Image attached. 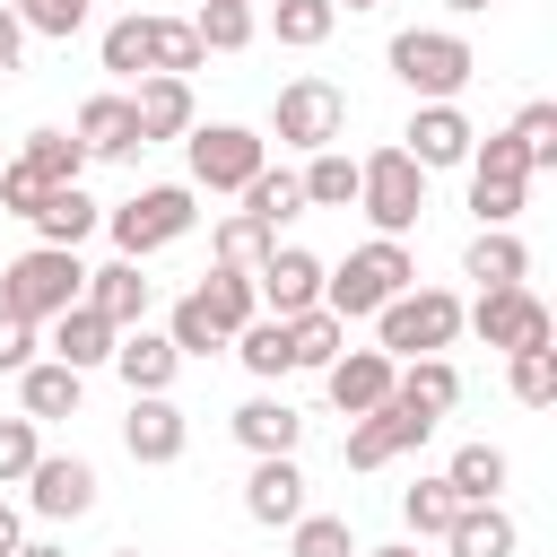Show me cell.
<instances>
[{
	"mask_svg": "<svg viewBox=\"0 0 557 557\" xmlns=\"http://www.w3.org/2000/svg\"><path fill=\"white\" fill-rule=\"evenodd\" d=\"M400 287H418V261H409L400 235H374V244H357L339 270H322V305H331L339 322H374V305H392Z\"/></svg>",
	"mask_w": 557,
	"mask_h": 557,
	"instance_id": "cell-1",
	"label": "cell"
},
{
	"mask_svg": "<svg viewBox=\"0 0 557 557\" xmlns=\"http://www.w3.org/2000/svg\"><path fill=\"white\" fill-rule=\"evenodd\" d=\"M392 78H400L418 104H453V96L479 78V52H470L453 26H400V35H392Z\"/></svg>",
	"mask_w": 557,
	"mask_h": 557,
	"instance_id": "cell-2",
	"label": "cell"
},
{
	"mask_svg": "<svg viewBox=\"0 0 557 557\" xmlns=\"http://www.w3.org/2000/svg\"><path fill=\"white\" fill-rule=\"evenodd\" d=\"M191 226H200L191 183H148V191H131L122 209H104V235H113V252H122V261H148V252L183 244Z\"/></svg>",
	"mask_w": 557,
	"mask_h": 557,
	"instance_id": "cell-3",
	"label": "cell"
},
{
	"mask_svg": "<svg viewBox=\"0 0 557 557\" xmlns=\"http://www.w3.org/2000/svg\"><path fill=\"white\" fill-rule=\"evenodd\" d=\"M78 287H87V261L78 252H61V244H26L9 270H0V313H17V322H52L61 305H78Z\"/></svg>",
	"mask_w": 557,
	"mask_h": 557,
	"instance_id": "cell-4",
	"label": "cell"
},
{
	"mask_svg": "<svg viewBox=\"0 0 557 557\" xmlns=\"http://www.w3.org/2000/svg\"><path fill=\"white\" fill-rule=\"evenodd\" d=\"M461 339V296L453 287H400L392 305H374V348L383 357H444Z\"/></svg>",
	"mask_w": 557,
	"mask_h": 557,
	"instance_id": "cell-5",
	"label": "cell"
},
{
	"mask_svg": "<svg viewBox=\"0 0 557 557\" xmlns=\"http://www.w3.org/2000/svg\"><path fill=\"white\" fill-rule=\"evenodd\" d=\"M357 209L374 218V235H409L418 209H426V165L409 148H374L357 157Z\"/></svg>",
	"mask_w": 557,
	"mask_h": 557,
	"instance_id": "cell-6",
	"label": "cell"
},
{
	"mask_svg": "<svg viewBox=\"0 0 557 557\" xmlns=\"http://www.w3.org/2000/svg\"><path fill=\"white\" fill-rule=\"evenodd\" d=\"M183 157H191V191H244L270 165V139L244 131V122H191L183 131Z\"/></svg>",
	"mask_w": 557,
	"mask_h": 557,
	"instance_id": "cell-7",
	"label": "cell"
},
{
	"mask_svg": "<svg viewBox=\"0 0 557 557\" xmlns=\"http://www.w3.org/2000/svg\"><path fill=\"white\" fill-rule=\"evenodd\" d=\"M270 131H278V148H339V131H348V96L331 87V78H287L278 87V104H270Z\"/></svg>",
	"mask_w": 557,
	"mask_h": 557,
	"instance_id": "cell-8",
	"label": "cell"
},
{
	"mask_svg": "<svg viewBox=\"0 0 557 557\" xmlns=\"http://www.w3.org/2000/svg\"><path fill=\"white\" fill-rule=\"evenodd\" d=\"M470 209H479V226H513L522 218V191H531V165H522V148L505 139V131H487V139H470Z\"/></svg>",
	"mask_w": 557,
	"mask_h": 557,
	"instance_id": "cell-9",
	"label": "cell"
},
{
	"mask_svg": "<svg viewBox=\"0 0 557 557\" xmlns=\"http://www.w3.org/2000/svg\"><path fill=\"white\" fill-rule=\"evenodd\" d=\"M426 435H435V418H426V409H409L400 392H383L366 418H348V444H339V461H348V470H383V461L418 453Z\"/></svg>",
	"mask_w": 557,
	"mask_h": 557,
	"instance_id": "cell-10",
	"label": "cell"
},
{
	"mask_svg": "<svg viewBox=\"0 0 557 557\" xmlns=\"http://www.w3.org/2000/svg\"><path fill=\"white\" fill-rule=\"evenodd\" d=\"M461 331H479L487 348H548L557 339V322H548V305L531 296V287H479V305H461Z\"/></svg>",
	"mask_w": 557,
	"mask_h": 557,
	"instance_id": "cell-11",
	"label": "cell"
},
{
	"mask_svg": "<svg viewBox=\"0 0 557 557\" xmlns=\"http://www.w3.org/2000/svg\"><path fill=\"white\" fill-rule=\"evenodd\" d=\"M17 487H26V513H44V522L96 513V461H87V453H35V470H26Z\"/></svg>",
	"mask_w": 557,
	"mask_h": 557,
	"instance_id": "cell-12",
	"label": "cell"
},
{
	"mask_svg": "<svg viewBox=\"0 0 557 557\" xmlns=\"http://www.w3.org/2000/svg\"><path fill=\"white\" fill-rule=\"evenodd\" d=\"M183 444H191V418L174 409V392H131L122 453H131L139 470H165V461H183Z\"/></svg>",
	"mask_w": 557,
	"mask_h": 557,
	"instance_id": "cell-13",
	"label": "cell"
},
{
	"mask_svg": "<svg viewBox=\"0 0 557 557\" xmlns=\"http://www.w3.org/2000/svg\"><path fill=\"white\" fill-rule=\"evenodd\" d=\"M252 296H261V313H305V305H322V261L305 252V244H270L261 252V270H252Z\"/></svg>",
	"mask_w": 557,
	"mask_h": 557,
	"instance_id": "cell-14",
	"label": "cell"
},
{
	"mask_svg": "<svg viewBox=\"0 0 557 557\" xmlns=\"http://www.w3.org/2000/svg\"><path fill=\"white\" fill-rule=\"evenodd\" d=\"M392 374H400V357H383V348H339V357L322 366V392H331L339 418H366V409L392 392Z\"/></svg>",
	"mask_w": 557,
	"mask_h": 557,
	"instance_id": "cell-15",
	"label": "cell"
},
{
	"mask_svg": "<svg viewBox=\"0 0 557 557\" xmlns=\"http://www.w3.org/2000/svg\"><path fill=\"white\" fill-rule=\"evenodd\" d=\"M244 513H252V522H270V531H287V522L305 513V470H296V453H252Z\"/></svg>",
	"mask_w": 557,
	"mask_h": 557,
	"instance_id": "cell-16",
	"label": "cell"
},
{
	"mask_svg": "<svg viewBox=\"0 0 557 557\" xmlns=\"http://www.w3.org/2000/svg\"><path fill=\"white\" fill-rule=\"evenodd\" d=\"M131 113H139V148H157V139H183V131L200 122V104H191V78H165V70H148V78L131 87Z\"/></svg>",
	"mask_w": 557,
	"mask_h": 557,
	"instance_id": "cell-17",
	"label": "cell"
},
{
	"mask_svg": "<svg viewBox=\"0 0 557 557\" xmlns=\"http://www.w3.org/2000/svg\"><path fill=\"white\" fill-rule=\"evenodd\" d=\"M470 139H479V131H470V113H461V104H418V113H409V131H400V148H409L426 174L461 165V157H470Z\"/></svg>",
	"mask_w": 557,
	"mask_h": 557,
	"instance_id": "cell-18",
	"label": "cell"
},
{
	"mask_svg": "<svg viewBox=\"0 0 557 557\" xmlns=\"http://www.w3.org/2000/svg\"><path fill=\"white\" fill-rule=\"evenodd\" d=\"M113 374H122L131 392H174V374H183V348H174L165 331L131 322V331H113Z\"/></svg>",
	"mask_w": 557,
	"mask_h": 557,
	"instance_id": "cell-19",
	"label": "cell"
},
{
	"mask_svg": "<svg viewBox=\"0 0 557 557\" xmlns=\"http://www.w3.org/2000/svg\"><path fill=\"white\" fill-rule=\"evenodd\" d=\"M44 331H52L44 348H52L61 366H78V374H96V366H113V322H104L96 305H61V313H52Z\"/></svg>",
	"mask_w": 557,
	"mask_h": 557,
	"instance_id": "cell-20",
	"label": "cell"
},
{
	"mask_svg": "<svg viewBox=\"0 0 557 557\" xmlns=\"http://www.w3.org/2000/svg\"><path fill=\"white\" fill-rule=\"evenodd\" d=\"M78 400H87V374L78 366H61V357H35V366H17V409L44 426V418H78Z\"/></svg>",
	"mask_w": 557,
	"mask_h": 557,
	"instance_id": "cell-21",
	"label": "cell"
},
{
	"mask_svg": "<svg viewBox=\"0 0 557 557\" xmlns=\"http://www.w3.org/2000/svg\"><path fill=\"white\" fill-rule=\"evenodd\" d=\"M78 148L87 157H139V113H131L122 87H104V96L78 104Z\"/></svg>",
	"mask_w": 557,
	"mask_h": 557,
	"instance_id": "cell-22",
	"label": "cell"
},
{
	"mask_svg": "<svg viewBox=\"0 0 557 557\" xmlns=\"http://www.w3.org/2000/svg\"><path fill=\"white\" fill-rule=\"evenodd\" d=\"M26 226H35V244H61V252H78V244L104 226V209H96L78 183H52V191L35 200V218H26Z\"/></svg>",
	"mask_w": 557,
	"mask_h": 557,
	"instance_id": "cell-23",
	"label": "cell"
},
{
	"mask_svg": "<svg viewBox=\"0 0 557 557\" xmlns=\"http://www.w3.org/2000/svg\"><path fill=\"white\" fill-rule=\"evenodd\" d=\"M78 305H96L113 331H131V322H148V278H139V261H104V270H87V287H78Z\"/></svg>",
	"mask_w": 557,
	"mask_h": 557,
	"instance_id": "cell-24",
	"label": "cell"
},
{
	"mask_svg": "<svg viewBox=\"0 0 557 557\" xmlns=\"http://www.w3.org/2000/svg\"><path fill=\"white\" fill-rule=\"evenodd\" d=\"M444 548H453V557H513L522 531H513V513L487 496V505H461V513L444 522Z\"/></svg>",
	"mask_w": 557,
	"mask_h": 557,
	"instance_id": "cell-25",
	"label": "cell"
},
{
	"mask_svg": "<svg viewBox=\"0 0 557 557\" xmlns=\"http://www.w3.org/2000/svg\"><path fill=\"white\" fill-rule=\"evenodd\" d=\"M461 278H479V287H522V278H531L522 235H513V226H479L470 252H461Z\"/></svg>",
	"mask_w": 557,
	"mask_h": 557,
	"instance_id": "cell-26",
	"label": "cell"
},
{
	"mask_svg": "<svg viewBox=\"0 0 557 557\" xmlns=\"http://www.w3.org/2000/svg\"><path fill=\"white\" fill-rule=\"evenodd\" d=\"M235 444H244V453H296V444H305V418H296L278 392H252V400L235 409Z\"/></svg>",
	"mask_w": 557,
	"mask_h": 557,
	"instance_id": "cell-27",
	"label": "cell"
},
{
	"mask_svg": "<svg viewBox=\"0 0 557 557\" xmlns=\"http://www.w3.org/2000/svg\"><path fill=\"white\" fill-rule=\"evenodd\" d=\"M392 392H400L409 409H426V418L444 426V409L461 400V366H453V357H400V374H392Z\"/></svg>",
	"mask_w": 557,
	"mask_h": 557,
	"instance_id": "cell-28",
	"label": "cell"
},
{
	"mask_svg": "<svg viewBox=\"0 0 557 557\" xmlns=\"http://www.w3.org/2000/svg\"><path fill=\"white\" fill-rule=\"evenodd\" d=\"M339 348H348V322H339L331 305H305V313H287V366L322 374V366H331Z\"/></svg>",
	"mask_w": 557,
	"mask_h": 557,
	"instance_id": "cell-29",
	"label": "cell"
},
{
	"mask_svg": "<svg viewBox=\"0 0 557 557\" xmlns=\"http://www.w3.org/2000/svg\"><path fill=\"white\" fill-rule=\"evenodd\" d=\"M505 479H513V461H505L496 444H461V453L444 461V487H453L461 505H487V496H505Z\"/></svg>",
	"mask_w": 557,
	"mask_h": 557,
	"instance_id": "cell-30",
	"label": "cell"
},
{
	"mask_svg": "<svg viewBox=\"0 0 557 557\" xmlns=\"http://www.w3.org/2000/svg\"><path fill=\"white\" fill-rule=\"evenodd\" d=\"M191 296L209 305V322H218L226 339H235V331H244V322L261 313V296H252V270H218V261H209V278H200Z\"/></svg>",
	"mask_w": 557,
	"mask_h": 557,
	"instance_id": "cell-31",
	"label": "cell"
},
{
	"mask_svg": "<svg viewBox=\"0 0 557 557\" xmlns=\"http://www.w3.org/2000/svg\"><path fill=\"white\" fill-rule=\"evenodd\" d=\"M226 348L244 357V374H252V383H278V374H296V366H287V322H278V313H252V322H244Z\"/></svg>",
	"mask_w": 557,
	"mask_h": 557,
	"instance_id": "cell-32",
	"label": "cell"
},
{
	"mask_svg": "<svg viewBox=\"0 0 557 557\" xmlns=\"http://www.w3.org/2000/svg\"><path fill=\"white\" fill-rule=\"evenodd\" d=\"M191 35H200V52H244L261 35V17H252V0H200L191 9Z\"/></svg>",
	"mask_w": 557,
	"mask_h": 557,
	"instance_id": "cell-33",
	"label": "cell"
},
{
	"mask_svg": "<svg viewBox=\"0 0 557 557\" xmlns=\"http://www.w3.org/2000/svg\"><path fill=\"white\" fill-rule=\"evenodd\" d=\"M296 183H305V209H357V157L339 148H313Z\"/></svg>",
	"mask_w": 557,
	"mask_h": 557,
	"instance_id": "cell-34",
	"label": "cell"
},
{
	"mask_svg": "<svg viewBox=\"0 0 557 557\" xmlns=\"http://www.w3.org/2000/svg\"><path fill=\"white\" fill-rule=\"evenodd\" d=\"M244 218H261V226L278 235L287 218H305V183H296L287 165H261V174L244 183Z\"/></svg>",
	"mask_w": 557,
	"mask_h": 557,
	"instance_id": "cell-35",
	"label": "cell"
},
{
	"mask_svg": "<svg viewBox=\"0 0 557 557\" xmlns=\"http://www.w3.org/2000/svg\"><path fill=\"white\" fill-rule=\"evenodd\" d=\"M96 61H104L113 78H148V61H157V26H148V17H113L104 44H96Z\"/></svg>",
	"mask_w": 557,
	"mask_h": 557,
	"instance_id": "cell-36",
	"label": "cell"
},
{
	"mask_svg": "<svg viewBox=\"0 0 557 557\" xmlns=\"http://www.w3.org/2000/svg\"><path fill=\"white\" fill-rule=\"evenodd\" d=\"M17 165H35L44 183H78L87 174V148H78V131H26L17 139Z\"/></svg>",
	"mask_w": 557,
	"mask_h": 557,
	"instance_id": "cell-37",
	"label": "cell"
},
{
	"mask_svg": "<svg viewBox=\"0 0 557 557\" xmlns=\"http://www.w3.org/2000/svg\"><path fill=\"white\" fill-rule=\"evenodd\" d=\"M270 244H278V235H270L261 218H244V209H235V218H218L209 261H218V270H261V252H270Z\"/></svg>",
	"mask_w": 557,
	"mask_h": 557,
	"instance_id": "cell-38",
	"label": "cell"
},
{
	"mask_svg": "<svg viewBox=\"0 0 557 557\" xmlns=\"http://www.w3.org/2000/svg\"><path fill=\"white\" fill-rule=\"evenodd\" d=\"M331 26H339V9H331V0H270V35H278V44H296V52L331 44Z\"/></svg>",
	"mask_w": 557,
	"mask_h": 557,
	"instance_id": "cell-39",
	"label": "cell"
},
{
	"mask_svg": "<svg viewBox=\"0 0 557 557\" xmlns=\"http://www.w3.org/2000/svg\"><path fill=\"white\" fill-rule=\"evenodd\" d=\"M505 139L522 148V165H531V174H548V165H557V104H548V96H531V104L513 113V131H505Z\"/></svg>",
	"mask_w": 557,
	"mask_h": 557,
	"instance_id": "cell-40",
	"label": "cell"
},
{
	"mask_svg": "<svg viewBox=\"0 0 557 557\" xmlns=\"http://www.w3.org/2000/svg\"><path fill=\"white\" fill-rule=\"evenodd\" d=\"M453 513H461V496L444 487V470H435V479H418V487H400V522H409L418 540H444V522H453Z\"/></svg>",
	"mask_w": 557,
	"mask_h": 557,
	"instance_id": "cell-41",
	"label": "cell"
},
{
	"mask_svg": "<svg viewBox=\"0 0 557 557\" xmlns=\"http://www.w3.org/2000/svg\"><path fill=\"white\" fill-rule=\"evenodd\" d=\"M287 557H357L348 513H296L287 522Z\"/></svg>",
	"mask_w": 557,
	"mask_h": 557,
	"instance_id": "cell-42",
	"label": "cell"
},
{
	"mask_svg": "<svg viewBox=\"0 0 557 557\" xmlns=\"http://www.w3.org/2000/svg\"><path fill=\"white\" fill-rule=\"evenodd\" d=\"M157 26V61L148 70H165V78H191L209 52H200V35H191V17H148Z\"/></svg>",
	"mask_w": 557,
	"mask_h": 557,
	"instance_id": "cell-43",
	"label": "cell"
},
{
	"mask_svg": "<svg viewBox=\"0 0 557 557\" xmlns=\"http://www.w3.org/2000/svg\"><path fill=\"white\" fill-rule=\"evenodd\" d=\"M505 383H513L522 409H548L557 400V348H513V374Z\"/></svg>",
	"mask_w": 557,
	"mask_h": 557,
	"instance_id": "cell-44",
	"label": "cell"
},
{
	"mask_svg": "<svg viewBox=\"0 0 557 557\" xmlns=\"http://www.w3.org/2000/svg\"><path fill=\"white\" fill-rule=\"evenodd\" d=\"M165 339H174L183 357H209V348H226V331L209 322V305H200V296H183V305L165 313Z\"/></svg>",
	"mask_w": 557,
	"mask_h": 557,
	"instance_id": "cell-45",
	"label": "cell"
},
{
	"mask_svg": "<svg viewBox=\"0 0 557 557\" xmlns=\"http://www.w3.org/2000/svg\"><path fill=\"white\" fill-rule=\"evenodd\" d=\"M9 9H17L26 35H52V44H70L87 26V0H9Z\"/></svg>",
	"mask_w": 557,
	"mask_h": 557,
	"instance_id": "cell-46",
	"label": "cell"
},
{
	"mask_svg": "<svg viewBox=\"0 0 557 557\" xmlns=\"http://www.w3.org/2000/svg\"><path fill=\"white\" fill-rule=\"evenodd\" d=\"M35 453H44V444H35V418H26V409L0 418V487H17V479L35 470Z\"/></svg>",
	"mask_w": 557,
	"mask_h": 557,
	"instance_id": "cell-47",
	"label": "cell"
},
{
	"mask_svg": "<svg viewBox=\"0 0 557 557\" xmlns=\"http://www.w3.org/2000/svg\"><path fill=\"white\" fill-rule=\"evenodd\" d=\"M44 191H52V183H44L35 165H17V157L0 165V209H9V218H35V200H44Z\"/></svg>",
	"mask_w": 557,
	"mask_h": 557,
	"instance_id": "cell-48",
	"label": "cell"
},
{
	"mask_svg": "<svg viewBox=\"0 0 557 557\" xmlns=\"http://www.w3.org/2000/svg\"><path fill=\"white\" fill-rule=\"evenodd\" d=\"M35 348H44V331H35V322H17V313H0V374L35 366Z\"/></svg>",
	"mask_w": 557,
	"mask_h": 557,
	"instance_id": "cell-49",
	"label": "cell"
},
{
	"mask_svg": "<svg viewBox=\"0 0 557 557\" xmlns=\"http://www.w3.org/2000/svg\"><path fill=\"white\" fill-rule=\"evenodd\" d=\"M17 52H26V26H17V9L0 0V70H17Z\"/></svg>",
	"mask_w": 557,
	"mask_h": 557,
	"instance_id": "cell-50",
	"label": "cell"
},
{
	"mask_svg": "<svg viewBox=\"0 0 557 557\" xmlns=\"http://www.w3.org/2000/svg\"><path fill=\"white\" fill-rule=\"evenodd\" d=\"M17 540H26V513L0 496V557H17Z\"/></svg>",
	"mask_w": 557,
	"mask_h": 557,
	"instance_id": "cell-51",
	"label": "cell"
},
{
	"mask_svg": "<svg viewBox=\"0 0 557 557\" xmlns=\"http://www.w3.org/2000/svg\"><path fill=\"white\" fill-rule=\"evenodd\" d=\"M17 557H70L61 540H17Z\"/></svg>",
	"mask_w": 557,
	"mask_h": 557,
	"instance_id": "cell-52",
	"label": "cell"
},
{
	"mask_svg": "<svg viewBox=\"0 0 557 557\" xmlns=\"http://www.w3.org/2000/svg\"><path fill=\"white\" fill-rule=\"evenodd\" d=\"M357 557H418V548H409V540H392V548H357Z\"/></svg>",
	"mask_w": 557,
	"mask_h": 557,
	"instance_id": "cell-53",
	"label": "cell"
},
{
	"mask_svg": "<svg viewBox=\"0 0 557 557\" xmlns=\"http://www.w3.org/2000/svg\"><path fill=\"white\" fill-rule=\"evenodd\" d=\"M444 9H453V17H479V9H496V0H444Z\"/></svg>",
	"mask_w": 557,
	"mask_h": 557,
	"instance_id": "cell-54",
	"label": "cell"
},
{
	"mask_svg": "<svg viewBox=\"0 0 557 557\" xmlns=\"http://www.w3.org/2000/svg\"><path fill=\"white\" fill-rule=\"evenodd\" d=\"M331 9H348V17H366V9H383V0H331Z\"/></svg>",
	"mask_w": 557,
	"mask_h": 557,
	"instance_id": "cell-55",
	"label": "cell"
},
{
	"mask_svg": "<svg viewBox=\"0 0 557 557\" xmlns=\"http://www.w3.org/2000/svg\"><path fill=\"white\" fill-rule=\"evenodd\" d=\"M113 557H139V548H113Z\"/></svg>",
	"mask_w": 557,
	"mask_h": 557,
	"instance_id": "cell-56",
	"label": "cell"
},
{
	"mask_svg": "<svg viewBox=\"0 0 557 557\" xmlns=\"http://www.w3.org/2000/svg\"><path fill=\"white\" fill-rule=\"evenodd\" d=\"M0 165H9V148H0Z\"/></svg>",
	"mask_w": 557,
	"mask_h": 557,
	"instance_id": "cell-57",
	"label": "cell"
}]
</instances>
